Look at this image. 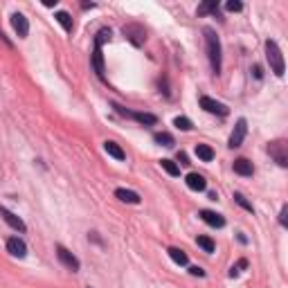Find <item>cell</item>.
<instances>
[{"instance_id": "1", "label": "cell", "mask_w": 288, "mask_h": 288, "mask_svg": "<svg viewBox=\"0 0 288 288\" xmlns=\"http://www.w3.org/2000/svg\"><path fill=\"white\" fill-rule=\"evenodd\" d=\"M203 34H205V48H207V59H210L212 72L221 74V59H223V54H221L223 52V50H221V41L212 27H205Z\"/></svg>"}, {"instance_id": "2", "label": "cell", "mask_w": 288, "mask_h": 288, "mask_svg": "<svg viewBox=\"0 0 288 288\" xmlns=\"http://www.w3.org/2000/svg\"><path fill=\"white\" fill-rule=\"evenodd\" d=\"M266 59L268 63H270V70L277 74V77H284V54H281L279 45H277L275 41H266Z\"/></svg>"}, {"instance_id": "3", "label": "cell", "mask_w": 288, "mask_h": 288, "mask_svg": "<svg viewBox=\"0 0 288 288\" xmlns=\"http://www.w3.org/2000/svg\"><path fill=\"white\" fill-rule=\"evenodd\" d=\"M122 34H124L126 38H129L131 43L135 45V48H142L144 41H146V32H144V27H142V25H138V23H129V25H124Z\"/></svg>"}, {"instance_id": "4", "label": "cell", "mask_w": 288, "mask_h": 288, "mask_svg": "<svg viewBox=\"0 0 288 288\" xmlns=\"http://www.w3.org/2000/svg\"><path fill=\"white\" fill-rule=\"evenodd\" d=\"M268 153L279 167H288V144L284 140H275V142L268 144Z\"/></svg>"}, {"instance_id": "5", "label": "cell", "mask_w": 288, "mask_h": 288, "mask_svg": "<svg viewBox=\"0 0 288 288\" xmlns=\"http://www.w3.org/2000/svg\"><path fill=\"white\" fill-rule=\"evenodd\" d=\"M245 133H248V122H245L243 117L236 119L234 131H232L230 142H227V146H230V149H236V146H241V144H243V140H245Z\"/></svg>"}, {"instance_id": "6", "label": "cell", "mask_w": 288, "mask_h": 288, "mask_svg": "<svg viewBox=\"0 0 288 288\" xmlns=\"http://www.w3.org/2000/svg\"><path fill=\"white\" fill-rule=\"evenodd\" d=\"M57 257H59V261L65 266V268H70L72 272H79V268H81V264H79V259L72 255V252L68 250V248H63V245H57Z\"/></svg>"}, {"instance_id": "7", "label": "cell", "mask_w": 288, "mask_h": 288, "mask_svg": "<svg viewBox=\"0 0 288 288\" xmlns=\"http://www.w3.org/2000/svg\"><path fill=\"white\" fill-rule=\"evenodd\" d=\"M200 106H203L207 113H212V115H221V117H225V115L230 113L225 104L216 102V99H212V97H200Z\"/></svg>"}, {"instance_id": "8", "label": "cell", "mask_w": 288, "mask_h": 288, "mask_svg": "<svg viewBox=\"0 0 288 288\" xmlns=\"http://www.w3.org/2000/svg\"><path fill=\"white\" fill-rule=\"evenodd\" d=\"M12 27H14V32H16L21 38H27V34H29V23H27V18H25L21 12H14V14H12Z\"/></svg>"}, {"instance_id": "9", "label": "cell", "mask_w": 288, "mask_h": 288, "mask_svg": "<svg viewBox=\"0 0 288 288\" xmlns=\"http://www.w3.org/2000/svg\"><path fill=\"white\" fill-rule=\"evenodd\" d=\"M7 252L12 257L23 259V257L27 255V245H25V241L21 239V236H12V239H7Z\"/></svg>"}, {"instance_id": "10", "label": "cell", "mask_w": 288, "mask_h": 288, "mask_svg": "<svg viewBox=\"0 0 288 288\" xmlns=\"http://www.w3.org/2000/svg\"><path fill=\"white\" fill-rule=\"evenodd\" d=\"M0 216H3V219H5V223H7L9 227H14V230H16V232H25V230H27L23 221L18 219V216L14 214V212H9L7 207H0Z\"/></svg>"}, {"instance_id": "11", "label": "cell", "mask_w": 288, "mask_h": 288, "mask_svg": "<svg viewBox=\"0 0 288 288\" xmlns=\"http://www.w3.org/2000/svg\"><path fill=\"white\" fill-rule=\"evenodd\" d=\"M200 219H203L207 225H212V227H223L225 225V216L223 214H216V212H212V210H203V212H200Z\"/></svg>"}, {"instance_id": "12", "label": "cell", "mask_w": 288, "mask_h": 288, "mask_svg": "<svg viewBox=\"0 0 288 288\" xmlns=\"http://www.w3.org/2000/svg\"><path fill=\"white\" fill-rule=\"evenodd\" d=\"M185 183L191 191H205L207 189V180H205V176H200V174H189L185 178Z\"/></svg>"}, {"instance_id": "13", "label": "cell", "mask_w": 288, "mask_h": 288, "mask_svg": "<svg viewBox=\"0 0 288 288\" xmlns=\"http://www.w3.org/2000/svg\"><path fill=\"white\" fill-rule=\"evenodd\" d=\"M232 167H234V171L239 176H252L255 174V167H252V162L250 160H245V158H236Z\"/></svg>"}, {"instance_id": "14", "label": "cell", "mask_w": 288, "mask_h": 288, "mask_svg": "<svg viewBox=\"0 0 288 288\" xmlns=\"http://www.w3.org/2000/svg\"><path fill=\"white\" fill-rule=\"evenodd\" d=\"M115 196H117L122 203H131V205H138L140 203V196L135 194V191H131V189H124V187L115 189Z\"/></svg>"}, {"instance_id": "15", "label": "cell", "mask_w": 288, "mask_h": 288, "mask_svg": "<svg viewBox=\"0 0 288 288\" xmlns=\"http://www.w3.org/2000/svg\"><path fill=\"white\" fill-rule=\"evenodd\" d=\"M104 149H106V153L113 155L115 160H124V158H126L124 149H122V146H119L117 142H113V140H106V142H104Z\"/></svg>"}, {"instance_id": "16", "label": "cell", "mask_w": 288, "mask_h": 288, "mask_svg": "<svg viewBox=\"0 0 288 288\" xmlns=\"http://www.w3.org/2000/svg\"><path fill=\"white\" fill-rule=\"evenodd\" d=\"M131 119H135V122L142 124V126L158 124V117H155V115H151V113H135V110H131Z\"/></svg>"}, {"instance_id": "17", "label": "cell", "mask_w": 288, "mask_h": 288, "mask_svg": "<svg viewBox=\"0 0 288 288\" xmlns=\"http://www.w3.org/2000/svg\"><path fill=\"white\" fill-rule=\"evenodd\" d=\"M93 68L97 72L99 79H104V54H102V48H95L93 52Z\"/></svg>"}, {"instance_id": "18", "label": "cell", "mask_w": 288, "mask_h": 288, "mask_svg": "<svg viewBox=\"0 0 288 288\" xmlns=\"http://www.w3.org/2000/svg\"><path fill=\"white\" fill-rule=\"evenodd\" d=\"M169 257H171V261L174 264H178V266H187L189 264V259H187V252L185 250H180V248H169Z\"/></svg>"}, {"instance_id": "19", "label": "cell", "mask_w": 288, "mask_h": 288, "mask_svg": "<svg viewBox=\"0 0 288 288\" xmlns=\"http://www.w3.org/2000/svg\"><path fill=\"white\" fill-rule=\"evenodd\" d=\"M196 155H198L203 162H212V160H214V151H212V146H207V144L196 146Z\"/></svg>"}, {"instance_id": "20", "label": "cell", "mask_w": 288, "mask_h": 288, "mask_svg": "<svg viewBox=\"0 0 288 288\" xmlns=\"http://www.w3.org/2000/svg\"><path fill=\"white\" fill-rule=\"evenodd\" d=\"M54 18H57V23L61 25L65 32H72V18H70L68 12H57L54 14Z\"/></svg>"}, {"instance_id": "21", "label": "cell", "mask_w": 288, "mask_h": 288, "mask_svg": "<svg viewBox=\"0 0 288 288\" xmlns=\"http://www.w3.org/2000/svg\"><path fill=\"white\" fill-rule=\"evenodd\" d=\"M207 14H219V3L216 0H207L198 7V16H207Z\"/></svg>"}, {"instance_id": "22", "label": "cell", "mask_w": 288, "mask_h": 288, "mask_svg": "<svg viewBox=\"0 0 288 288\" xmlns=\"http://www.w3.org/2000/svg\"><path fill=\"white\" fill-rule=\"evenodd\" d=\"M153 140H155V144H160V146H174L176 144V140H174V135L171 133H155L153 135Z\"/></svg>"}, {"instance_id": "23", "label": "cell", "mask_w": 288, "mask_h": 288, "mask_svg": "<svg viewBox=\"0 0 288 288\" xmlns=\"http://www.w3.org/2000/svg\"><path fill=\"white\" fill-rule=\"evenodd\" d=\"M160 164H162V169L167 171L169 176H180V167L174 162V160H169V158H164V160H160Z\"/></svg>"}, {"instance_id": "24", "label": "cell", "mask_w": 288, "mask_h": 288, "mask_svg": "<svg viewBox=\"0 0 288 288\" xmlns=\"http://www.w3.org/2000/svg\"><path fill=\"white\" fill-rule=\"evenodd\" d=\"M110 34H113V32H110L108 27H102V29H99L97 36H95V48H102L106 41H110Z\"/></svg>"}, {"instance_id": "25", "label": "cell", "mask_w": 288, "mask_h": 288, "mask_svg": "<svg viewBox=\"0 0 288 288\" xmlns=\"http://www.w3.org/2000/svg\"><path fill=\"white\" fill-rule=\"evenodd\" d=\"M234 200H236V203H239L241 207H243L245 212H255V207H252V203L245 198L243 194H241V191H234Z\"/></svg>"}, {"instance_id": "26", "label": "cell", "mask_w": 288, "mask_h": 288, "mask_svg": "<svg viewBox=\"0 0 288 288\" xmlns=\"http://www.w3.org/2000/svg\"><path fill=\"white\" fill-rule=\"evenodd\" d=\"M245 268H248V259H239V261H236L234 266L230 268V277H239L241 272L245 270Z\"/></svg>"}, {"instance_id": "27", "label": "cell", "mask_w": 288, "mask_h": 288, "mask_svg": "<svg viewBox=\"0 0 288 288\" xmlns=\"http://www.w3.org/2000/svg\"><path fill=\"white\" fill-rule=\"evenodd\" d=\"M174 126H176V129H180V131H191V129H194L191 119H187V117H176L174 119Z\"/></svg>"}, {"instance_id": "28", "label": "cell", "mask_w": 288, "mask_h": 288, "mask_svg": "<svg viewBox=\"0 0 288 288\" xmlns=\"http://www.w3.org/2000/svg\"><path fill=\"white\" fill-rule=\"evenodd\" d=\"M196 243L203 248L205 252H214V241H212L210 236H198V239H196Z\"/></svg>"}, {"instance_id": "29", "label": "cell", "mask_w": 288, "mask_h": 288, "mask_svg": "<svg viewBox=\"0 0 288 288\" xmlns=\"http://www.w3.org/2000/svg\"><path fill=\"white\" fill-rule=\"evenodd\" d=\"M227 12H241L243 9V3H239V0H230V3L225 5Z\"/></svg>"}, {"instance_id": "30", "label": "cell", "mask_w": 288, "mask_h": 288, "mask_svg": "<svg viewBox=\"0 0 288 288\" xmlns=\"http://www.w3.org/2000/svg\"><path fill=\"white\" fill-rule=\"evenodd\" d=\"M279 225L288 227V205H284L281 207V212H279Z\"/></svg>"}, {"instance_id": "31", "label": "cell", "mask_w": 288, "mask_h": 288, "mask_svg": "<svg viewBox=\"0 0 288 288\" xmlns=\"http://www.w3.org/2000/svg\"><path fill=\"white\" fill-rule=\"evenodd\" d=\"M189 272H191L194 277H205V270H203L200 266H191V268H189Z\"/></svg>"}, {"instance_id": "32", "label": "cell", "mask_w": 288, "mask_h": 288, "mask_svg": "<svg viewBox=\"0 0 288 288\" xmlns=\"http://www.w3.org/2000/svg\"><path fill=\"white\" fill-rule=\"evenodd\" d=\"M252 74H255V79L264 77V70H261V65H255V68H252Z\"/></svg>"}, {"instance_id": "33", "label": "cell", "mask_w": 288, "mask_h": 288, "mask_svg": "<svg viewBox=\"0 0 288 288\" xmlns=\"http://www.w3.org/2000/svg\"><path fill=\"white\" fill-rule=\"evenodd\" d=\"M178 162L180 164H189V158H187L185 151H180V153H178Z\"/></svg>"}, {"instance_id": "34", "label": "cell", "mask_w": 288, "mask_h": 288, "mask_svg": "<svg viewBox=\"0 0 288 288\" xmlns=\"http://www.w3.org/2000/svg\"><path fill=\"white\" fill-rule=\"evenodd\" d=\"M88 239H93L95 243H102V239H99V236H97V232H90V234H88Z\"/></svg>"}, {"instance_id": "35", "label": "cell", "mask_w": 288, "mask_h": 288, "mask_svg": "<svg viewBox=\"0 0 288 288\" xmlns=\"http://www.w3.org/2000/svg\"><path fill=\"white\" fill-rule=\"evenodd\" d=\"M81 7H84V9H93V7H95V3H84Z\"/></svg>"}, {"instance_id": "36", "label": "cell", "mask_w": 288, "mask_h": 288, "mask_svg": "<svg viewBox=\"0 0 288 288\" xmlns=\"http://www.w3.org/2000/svg\"><path fill=\"white\" fill-rule=\"evenodd\" d=\"M88 288H90V286H88Z\"/></svg>"}]
</instances>
